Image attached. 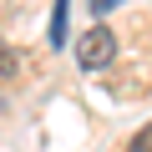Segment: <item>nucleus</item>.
<instances>
[{
  "label": "nucleus",
  "instance_id": "nucleus-1",
  "mask_svg": "<svg viewBox=\"0 0 152 152\" xmlns=\"http://www.w3.org/2000/svg\"><path fill=\"white\" fill-rule=\"evenodd\" d=\"M112 61H117V36L107 26H91V31L76 36V66H81V71H102Z\"/></svg>",
  "mask_w": 152,
  "mask_h": 152
},
{
  "label": "nucleus",
  "instance_id": "nucleus-2",
  "mask_svg": "<svg viewBox=\"0 0 152 152\" xmlns=\"http://www.w3.org/2000/svg\"><path fill=\"white\" fill-rule=\"evenodd\" d=\"M66 15H71V0H56V10H51V46H66Z\"/></svg>",
  "mask_w": 152,
  "mask_h": 152
},
{
  "label": "nucleus",
  "instance_id": "nucleus-3",
  "mask_svg": "<svg viewBox=\"0 0 152 152\" xmlns=\"http://www.w3.org/2000/svg\"><path fill=\"white\" fill-rule=\"evenodd\" d=\"M132 152H152V127H142V132L132 137Z\"/></svg>",
  "mask_w": 152,
  "mask_h": 152
},
{
  "label": "nucleus",
  "instance_id": "nucleus-4",
  "mask_svg": "<svg viewBox=\"0 0 152 152\" xmlns=\"http://www.w3.org/2000/svg\"><path fill=\"white\" fill-rule=\"evenodd\" d=\"M117 5H122V0H91V15H112Z\"/></svg>",
  "mask_w": 152,
  "mask_h": 152
},
{
  "label": "nucleus",
  "instance_id": "nucleus-5",
  "mask_svg": "<svg viewBox=\"0 0 152 152\" xmlns=\"http://www.w3.org/2000/svg\"><path fill=\"white\" fill-rule=\"evenodd\" d=\"M0 71H15V61H10V51H0Z\"/></svg>",
  "mask_w": 152,
  "mask_h": 152
}]
</instances>
